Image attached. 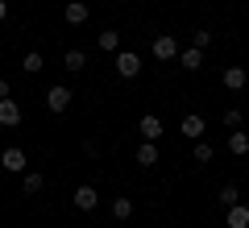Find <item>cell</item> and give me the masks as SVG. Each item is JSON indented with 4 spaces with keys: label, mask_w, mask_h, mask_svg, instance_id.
<instances>
[{
    "label": "cell",
    "mask_w": 249,
    "mask_h": 228,
    "mask_svg": "<svg viewBox=\"0 0 249 228\" xmlns=\"http://www.w3.org/2000/svg\"><path fill=\"white\" fill-rule=\"evenodd\" d=\"M116 75H121V79H137V75H142V54L116 50Z\"/></svg>",
    "instance_id": "cell-1"
},
{
    "label": "cell",
    "mask_w": 249,
    "mask_h": 228,
    "mask_svg": "<svg viewBox=\"0 0 249 228\" xmlns=\"http://www.w3.org/2000/svg\"><path fill=\"white\" fill-rule=\"evenodd\" d=\"M0 166L9 170V175H21V170L29 166V158H25V149H21V145H9V149H4V154H0Z\"/></svg>",
    "instance_id": "cell-2"
},
{
    "label": "cell",
    "mask_w": 249,
    "mask_h": 228,
    "mask_svg": "<svg viewBox=\"0 0 249 228\" xmlns=\"http://www.w3.org/2000/svg\"><path fill=\"white\" fill-rule=\"evenodd\" d=\"M71 88H62V83H54L50 91H46V108H50V112H67V108H71Z\"/></svg>",
    "instance_id": "cell-3"
},
{
    "label": "cell",
    "mask_w": 249,
    "mask_h": 228,
    "mask_svg": "<svg viewBox=\"0 0 249 228\" xmlns=\"http://www.w3.org/2000/svg\"><path fill=\"white\" fill-rule=\"evenodd\" d=\"M154 58H158V62L178 58V42H175V34H158V37H154Z\"/></svg>",
    "instance_id": "cell-4"
},
{
    "label": "cell",
    "mask_w": 249,
    "mask_h": 228,
    "mask_svg": "<svg viewBox=\"0 0 249 228\" xmlns=\"http://www.w3.org/2000/svg\"><path fill=\"white\" fill-rule=\"evenodd\" d=\"M0 124H4V129H17V124H21V104H17V100H0Z\"/></svg>",
    "instance_id": "cell-5"
},
{
    "label": "cell",
    "mask_w": 249,
    "mask_h": 228,
    "mask_svg": "<svg viewBox=\"0 0 249 228\" xmlns=\"http://www.w3.org/2000/svg\"><path fill=\"white\" fill-rule=\"evenodd\" d=\"M178 129H183V137H191V141H204V129H208V124H204V116H199V112H187Z\"/></svg>",
    "instance_id": "cell-6"
},
{
    "label": "cell",
    "mask_w": 249,
    "mask_h": 228,
    "mask_svg": "<svg viewBox=\"0 0 249 228\" xmlns=\"http://www.w3.org/2000/svg\"><path fill=\"white\" fill-rule=\"evenodd\" d=\"M96 203H100V195H96V187H75V208L79 211H96Z\"/></svg>",
    "instance_id": "cell-7"
},
{
    "label": "cell",
    "mask_w": 249,
    "mask_h": 228,
    "mask_svg": "<svg viewBox=\"0 0 249 228\" xmlns=\"http://www.w3.org/2000/svg\"><path fill=\"white\" fill-rule=\"evenodd\" d=\"M62 17H67V25H83V21L91 17V9L83 4V0H71V4L62 9Z\"/></svg>",
    "instance_id": "cell-8"
},
{
    "label": "cell",
    "mask_w": 249,
    "mask_h": 228,
    "mask_svg": "<svg viewBox=\"0 0 249 228\" xmlns=\"http://www.w3.org/2000/svg\"><path fill=\"white\" fill-rule=\"evenodd\" d=\"M178 67H183V70H199V67H204V50H199V46L178 50Z\"/></svg>",
    "instance_id": "cell-9"
},
{
    "label": "cell",
    "mask_w": 249,
    "mask_h": 228,
    "mask_svg": "<svg viewBox=\"0 0 249 228\" xmlns=\"http://www.w3.org/2000/svg\"><path fill=\"white\" fill-rule=\"evenodd\" d=\"M245 83H249V70L245 67H229V70H224V88H229V91H241Z\"/></svg>",
    "instance_id": "cell-10"
},
{
    "label": "cell",
    "mask_w": 249,
    "mask_h": 228,
    "mask_svg": "<svg viewBox=\"0 0 249 228\" xmlns=\"http://www.w3.org/2000/svg\"><path fill=\"white\" fill-rule=\"evenodd\" d=\"M158 137H162V121L154 112H145L142 116V141H158Z\"/></svg>",
    "instance_id": "cell-11"
},
{
    "label": "cell",
    "mask_w": 249,
    "mask_h": 228,
    "mask_svg": "<svg viewBox=\"0 0 249 228\" xmlns=\"http://www.w3.org/2000/svg\"><path fill=\"white\" fill-rule=\"evenodd\" d=\"M137 166H158V145L154 141H142L137 145Z\"/></svg>",
    "instance_id": "cell-12"
},
{
    "label": "cell",
    "mask_w": 249,
    "mask_h": 228,
    "mask_svg": "<svg viewBox=\"0 0 249 228\" xmlns=\"http://www.w3.org/2000/svg\"><path fill=\"white\" fill-rule=\"evenodd\" d=\"M224 224H229V228H249V208H245V203H237V208H229V216H224Z\"/></svg>",
    "instance_id": "cell-13"
},
{
    "label": "cell",
    "mask_w": 249,
    "mask_h": 228,
    "mask_svg": "<svg viewBox=\"0 0 249 228\" xmlns=\"http://www.w3.org/2000/svg\"><path fill=\"white\" fill-rule=\"evenodd\" d=\"M96 46H100L104 54H116V50H121V34H116V29H104V34L96 37Z\"/></svg>",
    "instance_id": "cell-14"
},
{
    "label": "cell",
    "mask_w": 249,
    "mask_h": 228,
    "mask_svg": "<svg viewBox=\"0 0 249 228\" xmlns=\"http://www.w3.org/2000/svg\"><path fill=\"white\" fill-rule=\"evenodd\" d=\"M229 149H232V154H237V158H245V154H249V133L232 129V133H229Z\"/></svg>",
    "instance_id": "cell-15"
},
{
    "label": "cell",
    "mask_w": 249,
    "mask_h": 228,
    "mask_svg": "<svg viewBox=\"0 0 249 228\" xmlns=\"http://www.w3.org/2000/svg\"><path fill=\"white\" fill-rule=\"evenodd\" d=\"M237 203H241V191H237V183H224V187H220V208L229 211V208H237Z\"/></svg>",
    "instance_id": "cell-16"
},
{
    "label": "cell",
    "mask_w": 249,
    "mask_h": 228,
    "mask_svg": "<svg viewBox=\"0 0 249 228\" xmlns=\"http://www.w3.org/2000/svg\"><path fill=\"white\" fill-rule=\"evenodd\" d=\"M62 67H67V70H83V67H88V54H83V50H67V54H62Z\"/></svg>",
    "instance_id": "cell-17"
},
{
    "label": "cell",
    "mask_w": 249,
    "mask_h": 228,
    "mask_svg": "<svg viewBox=\"0 0 249 228\" xmlns=\"http://www.w3.org/2000/svg\"><path fill=\"white\" fill-rule=\"evenodd\" d=\"M42 183H46V178L37 175V170H29V175L21 178V191H25V195H37V191H42Z\"/></svg>",
    "instance_id": "cell-18"
},
{
    "label": "cell",
    "mask_w": 249,
    "mask_h": 228,
    "mask_svg": "<svg viewBox=\"0 0 249 228\" xmlns=\"http://www.w3.org/2000/svg\"><path fill=\"white\" fill-rule=\"evenodd\" d=\"M112 216L116 220H129V216H133V199H112Z\"/></svg>",
    "instance_id": "cell-19"
},
{
    "label": "cell",
    "mask_w": 249,
    "mask_h": 228,
    "mask_svg": "<svg viewBox=\"0 0 249 228\" xmlns=\"http://www.w3.org/2000/svg\"><path fill=\"white\" fill-rule=\"evenodd\" d=\"M212 158H216L212 141H196V162H212Z\"/></svg>",
    "instance_id": "cell-20"
},
{
    "label": "cell",
    "mask_w": 249,
    "mask_h": 228,
    "mask_svg": "<svg viewBox=\"0 0 249 228\" xmlns=\"http://www.w3.org/2000/svg\"><path fill=\"white\" fill-rule=\"evenodd\" d=\"M21 67H25L29 75H37V70H42L46 62H42V54H37V50H29V54H25V62H21Z\"/></svg>",
    "instance_id": "cell-21"
},
{
    "label": "cell",
    "mask_w": 249,
    "mask_h": 228,
    "mask_svg": "<svg viewBox=\"0 0 249 228\" xmlns=\"http://www.w3.org/2000/svg\"><path fill=\"white\" fill-rule=\"evenodd\" d=\"M191 46H199V50H208V46H212V34H208V29H196V34H191Z\"/></svg>",
    "instance_id": "cell-22"
},
{
    "label": "cell",
    "mask_w": 249,
    "mask_h": 228,
    "mask_svg": "<svg viewBox=\"0 0 249 228\" xmlns=\"http://www.w3.org/2000/svg\"><path fill=\"white\" fill-rule=\"evenodd\" d=\"M224 124H229V129H241V112H237V108H229V112H224Z\"/></svg>",
    "instance_id": "cell-23"
},
{
    "label": "cell",
    "mask_w": 249,
    "mask_h": 228,
    "mask_svg": "<svg viewBox=\"0 0 249 228\" xmlns=\"http://www.w3.org/2000/svg\"><path fill=\"white\" fill-rule=\"evenodd\" d=\"M0 100H9V79H0Z\"/></svg>",
    "instance_id": "cell-24"
},
{
    "label": "cell",
    "mask_w": 249,
    "mask_h": 228,
    "mask_svg": "<svg viewBox=\"0 0 249 228\" xmlns=\"http://www.w3.org/2000/svg\"><path fill=\"white\" fill-rule=\"evenodd\" d=\"M4 17H9V4H4V0H0V25H4Z\"/></svg>",
    "instance_id": "cell-25"
}]
</instances>
